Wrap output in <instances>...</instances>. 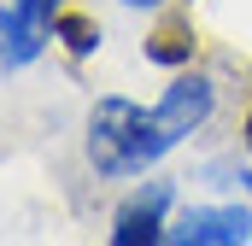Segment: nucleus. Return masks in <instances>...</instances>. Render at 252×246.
Segmentation results:
<instances>
[{
    "mask_svg": "<svg viewBox=\"0 0 252 246\" xmlns=\"http://www.w3.org/2000/svg\"><path fill=\"white\" fill-rule=\"evenodd\" d=\"M205 112H211L205 76H176L153 112H141L129 100H100L88 118V158L100 176H135V170L158 164L182 135H193Z\"/></svg>",
    "mask_w": 252,
    "mask_h": 246,
    "instance_id": "1",
    "label": "nucleus"
},
{
    "mask_svg": "<svg viewBox=\"0 0 252 246\" xmlns=\"http://www.w3.org/2000/svg\"><path fill=\"white\" fill-rule=\"evenodd\" d=\"M164 235L182 241V246H241L252 235V211L247 205H193V211H182V223L164 229Z\"/></svg>",
    "mask_w": 252,
    "mask_h": 246,
    "instance_id": "2",
    "label": "nucleus"
},
{
    "mask_svg": "<svg viewBox=\"0 0 252 246\" xmlns=\"http://www.w3.org/2000/svg\"><path fill=\"white\" fill-rule=\"evenodd\" d=\"M164 205H170V182H147L141 193H129L112 217V246H141L164 235Z\"/></svg>",
    "mask_w": 252,
    "mask_h": 246,
    "instance_id": "3",
    "label": "nucleus"
},
{
    "mask_svg": "<svg viewBox=\"0 0 252 246\" xmlns=\"http://www.w3.org/2000/svg\"><path fill=\"white\" fill-rule=\"evenodd\" d=\"M47 18H35L30 6H18L12 0V12H0V64H30L41 53V41H47Z\"/></svg>",
    "mask_w": 252,
    "mask_h": 246,
    "instance_id": "4",
    "label": "nucleus"
},
{
    "mask_svg": "<svg viewBox=\"0 0 252 246\" xmlns=\"http://www.w3.org/2000/svg\"><path fill=\"white\" fill-rule=\"evenodd\" d=\"M147 59L153 64H188L193 59V24L188 18H164V24L147 35Z\"/></svg>",
    "mask_w": 252,
    "mask_h": 246,
    "instance_id": "5",
    "label": "nucleus"
},
{
    "mask_svg": "<svg viewBox=\"0 0 252 246\" xmlns=\"http://www.w3.org/2000/svg\"><path fill=\"white\" fill-rule=\"evenodd\" d=\"M53 35H59L76 59L100 47V24H94V18H82V12H59V18H53Z\"/></svg>",
    "mask_w": 252,
    "mask_h": 246,
    "instance_id": "6",
    "label": "nucleus"
},
{
    "mask_svg": "<svg viewBox=\"0 0 252 246\" xmlns=\"http://www.w3.org/2000/svg\"><path fill=\"white\" fill-rule=\"evenodd\" d=\"M18 6H30V12H35V18H47V24L64 12V0H18Z\"/></svg>",
    "mask_w": 252,
    "mask_h": 246,
    "instance_id": "7",
    "label": "nucleus"
},
{
    "mask_svg": "<svg viewBox=\"0 0 252 246\" xmlns=\"http://www.w3.org/2000/svg\"><path fill=\"white\" fill-rule=\"evenodd\" d=\"M124 6H158V0H124Z\"/></svg>",
    "mask_w": 252,
    "mask_h": 246,
    "instance_id": "8",
    "label": "nucleus"
},
{
    "mask_svg": "<svg viewBox=\"0 0 252 246\" xmlns=\"http://www.w3.org/2000/svg\"><path fill=\"white\" fill-rule=\"evenodd\" d=\"M247 147H252V112H247Z\"/></svg>",
    "mask_w": 252,
    "mask_h": 246,
    "instance_id": "9",
    "label": "nucleus"
},
{
    "mask_svg": "<svg viewBox=\"0 0 252 246\" xmlns=\"http://www.w3.org/2000/svg\"><path fill=\"white\" fill-rule=\"evenodd\" d=\"M247 182H252V176H247Z\"/></svg>",
    "mask_w": 252,
    "mask_h": 246,
    "instance_id": "10",
    "label": "nucleus"
}]
</instances>
